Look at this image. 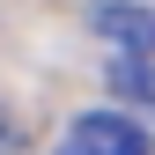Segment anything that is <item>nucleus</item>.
Wrapping results in <instances>:
<instances>
[{"mask_svg": "<svg viewBox=\"0 0 155 155\" xmlns=\"http://www.w3.org/2000/svg\"><path fill=\"white\" fill-rule=\"evenodd\" d=\"M52 155H155V140H148L140 118H126V111H81V118L59 133Z\"/></svg>", "mask_w": 155, "mask_h": 155, "instance_id": "nucleus-1", "label": "nucleus"}, {"mask_svg": "<svg viewBox=\"0 0 155 155\" xmlns=\"http://www.w3.org/2000/svg\"><path fill=\"white\" fill-rule=\"evenodd\" d=\"M111 96L126 118H155V59H111Z\"/></svg>", "mask_w": 155, "mask_h": 155, "instance_id": "nucleus-3", "label": "nucleus"}, {"mask_svg": "<svg viewBox=\"0 0 155 155\" xmlns=\"http://www.w3.org/2000/svg\"><path fill=\"white\" fill-rule=\"evenodd\" d=\"M96 37H111V59H155V0H104Z\"/></svg>", "mask_w": 155, "mask_h": 155, "instance_id": "nucleus-2", "label": "nucleus"}]
</instances>
